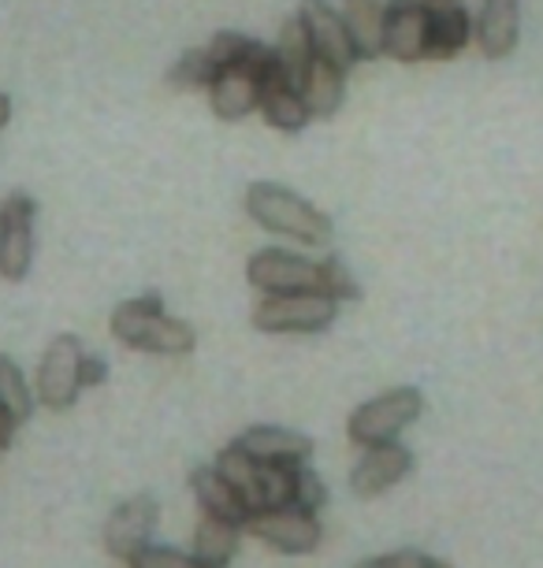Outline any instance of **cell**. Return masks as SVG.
<instances>
[{"label":"cell","mask_w":543,"mask_h":568,"mask_svg":"<svg viewBox=\"0 0 543 568\" xmlns=\"http://www.w3.org/2000/svg\"><path fill=\"white\" fill-rule=\"evenodd\" d=\"M109 327H112V338L123 342L127 349L157 353V357H187L198 342L194 327L179 316H168L164 302L153 294L120 302L112 308Z\"/></svg>","instance_id":"1"},{"label":"cell","mask_w":543,"mask_h":568,"mask_svg":"<svg viewBox=\"0 0 543 568\" xmlns=\"http://www.w3.org/2000/svg\"><path fill=\"white\" fill-rule=\"evenodd\" d=\"M247 216L258 223L261 231L280 234V239H294L302 245H328L332 242V220L294 190L280 186V182H250L247 197H242Z\"/></svg>","instance_id":"2"},{"label":"cell","mask_w":543,"mask_h":568,"mask_svg":"<svg viewBox=\"0 0 543 568\" xmlns=\"http://www.w3.org/2000/svg\"><path fill=\"white\" fill-rule=\"evenodd\" d=\"M339 316V302L321 291H294V294H264L253 308L250 324L264 335H316L328 331Z\"/></svg>","instance_id":"3"},{"label":"cell","mask_w":543,"mask_h":568,"mask_svg":"<svg viewBox=\"0 0 543 568\" xmlns=\"http://www.w3.org/2000/svg\"><path fill=\"white\" fill-rule=\"evenodd\" d=\"M421 413H424V394L418 387L383 390L350 413L346 435H350V443L361 446V449L380 446V443H395V438L406 432Z\"/></svg>","instance_id":"4"},{"label":"cell","mask_w":543,"mask_h":568,"mask_svg":"<svg viewBox=\"0 0 543 568\" xmlns=\"http://www.w3.org/2000/svg\"><path fill=\"white\" fill-rule=\"evenodd\" d=\"M82 342L74 335H57L38 364V402L52 413H63L82 394Z\"/></svg>","instance_id":"5"},{"label":"cell","mask_w":543,"mask_h":568,"mask_svg":"<svg viewBox=\"0 0 543 568\" xmlns=\"http://www.w3.org/2000/svg\"><path fill=\"white\" fill-rule=\"evenodd\" d=\"M242 528H250L253 539H261L264 546H272V550H280V554H313L324 535L316 513H305L294 506L258 509V513H250V520L242 524Z\"/></svg>","instance_id":"6"},{"label":"cell","mask_w":543,"mask_h":568,"mask_svg":"<svg viewBox=\"0 0 543 568\" xmlns=\"http://www.w3.org/2000/svg\"><path fill=\"white\" fill-rule=\"evenodd\" d=\"M34 264V201L12 194L0 201V278L19 283Z\"/></svg>","instance_id":"7"},{"label":"cell","mask_w":543,"mask_h":568,"mask_svg":"<svg viewBox=\"0 0 543 568\" xmlns=\"http://www.w3.org/2000/svg\"><path fill=\"white\" fill-rule=\"evenodd\" d=\"M247 278L261 294H294L316 291L321 267H316V261H305V256H294L286 250H261L247 261Z\"/></svg>","instance_id":"8"},{"label":"cell","mask_w":543,"mask_h":568,"mask_svg":"<svg viewBox=\"0 0 543 568\" xmlns=\"http://www.w3.org/2000/svg\"><path fill=\"white\" fill-rule=\"evenodd\" d=\"M298 23H302V30H305L313 57L335 63L339 71H350L358 63L354 45H350V34L343 27V16H339L328 0H302V8H298Z\"/></svg>","instance_id":"9"},{"label":"cell","mask_w":543,"mask_h":568,"mask_svg":"<svg viewBox=\"0 0 543 568\" xmlns=\"http://www.w3.org/2000/svg\"><path fill=\"white\" fill-rule=\"evenodd\" d=\"M473 41V19L457 0H424V60H454Z\"/></svg>","instance_id":"10"},{"label":"cell","mask_w":543,"mask_h":568,"mask_svg":"<svg viewBox=\"0 0 543 568\" xmlns=\"http://www.w3.org/2000/svg\"><path fill=\"white\" fill-rule=\"evenodd\" d=\"M157 517H161V506H157V498H149V495H134V498L120 501V506L112 509V517L104 520V535H101L104 550L112 557H120V561H127L131 554L149 546Z\"/></svg>","instance_id":"11"},{"label":"cell","mask_w":543,"mask_h":568,"mask_svg":"<svg viewBox=\"0 0 543 568\" xmlns=\"http://www.w3.org/2000/svg\"><path fill=\"white\" fill-rule=\"evenodd\" d=\"M258 112L264 115V123L272 126V131H283V134H298L309 126V109L302 101V93H298V85L286 79L283 68L275 63V52H272V63L261 71V104Z\"/></svg>","instance_id":"12"},{"label":"cell","mask_w":543,"mask_h":568,"mask_svg":"<svg viewBox=\"0 0 543 568\" xmlns=\"http://www.w3.org/2000/svg\"><path fill=\"white\" fill-rule=\"evenodd\" d=\"M413 468V454L399 443H380L365 446V454L350 471V487L358 498H376L383 490H391L399 479H406Z\"/></svg>","instance_id":"13"},{"label":"cell","mask_w":543,"mask_h":568,"mask_svg":"<svg viewBox=\"0 0 543 568\" xmlns=\"http://www.w3.org/2000/svg\"><path fill=\"white\" fill-rule=\"evenodd\" d=\"M383 57L399 63L424 60V0H388L383 4Z\"/></svg>","instance_id":"14"},{"label":"cell","mask_w":543,"mask_h":568,"mask_svg":"<svg viewBox=\"0 0 543 568\" xmlns=\"http://www.w3.org/2000/svg\"><path fill=\"white\" fill-rule=\"evenodd\" d=\"M209 109L223 123H239L261 104V71L258 68H228L209 82Z\"/></svg>","instance_id":"15"},{"label":"cell","mask_w":543,"mask_h":568,"mask_svg":"<svg viewBox=\"0 0 543 568\" xmlns=\"http://www.w3.org/2000/svg\"><path fill=\"white\" fill-rule=\"evenodd\" d=\"M239 449L258 460V465H305L313 457V438L291 427H275V424H258L250 432H242L235 438Z\"/></svg>","instance_id":"16"},{"label":"cell","mask_w":543,"mask_h":568,"mask_svg":"<svg viewBox=\"0 0 543 568\" xmlns=\"http://www.w3.org/2000/svg\"><path fill=\"white\" fill-rule=\"evenodd\" d=\"M473 34L487 60H506L521 38V0H481Z\"/></svg>","instance_id":"17"},{"label":"cell","mask_w":543,"mask_h":568,"mask_svg":"<svg viewBox=\"0 0 543 568\" xmlns=\"http://www.w3.org/2000/svg\"><path fill=\"white\" fill-rule=\"evenodd\" d=\"M298 93H302L313 120H332L346 98V71H339L335 63L313 57L302 74V82H298Z\"/></svg>","instance_id":"18"},{"label":"cell","mask_w":543,"mask_h":568,"mask_svg":"<svg viewBox=\"0 0 543 568\" xmlns=\"http://www.w3.org/2000/svg\"><path fill=\"white\" fill-rule=\"evenodd\" d=\"M190 490H194L201 513H209V517L231 520V524H239V528L250 520V506L242 501L239 490L231 487L217 468H194V471H190Z\"/></svg>","instance_id":"19"},{"label":"cell","mask_w":543,"mask_h":568,"mask_svg":"<svg viewBox=\"0 0 543 568\" xmlns=\"http://www.w3.org/2000/svg\"><path fill=\"white\" fill-rule=\"evenodd\" d=\"M343 27L358 60L383 57V0H343Z\"/></svg>","instance_id":"20"},{"label":"cell","mask_w":543,"mask_h":568,"mask_svg":"<svg viewBox=\"0 0 543 568\" xmlns=\"http://www.w3.org/2000/svg\"><path fill=\"white\" fill-rule=\"evenodd\" d=\"M205 52L217 63V71H228V68H258L264 71L272 63V49L261 45V41H253L247 34H239V30H220V34L209 38Z\"/></svg>","instance_id":"21"},{"label":"cell","mask_w":543,"mask_h":568,"mask_svg":"<svg viewBox=\"0 0 543 568\" xmlns=\"http://www.w3.org/2000/svg\"><path fill=\"white\" fill-rule=\"evenodd\" d=\"M239 524L220 520V517H201L198 531H194V557L205 568H228L231 557L239 550Z\"/></svg>","instance_id":"22"},{"label":"cell","mask_w":543,"mask_h":568,"mask_svg":"<svg viewBox=\"0 0 543 568\" xmlns=\"http://www.w3.org/2000/svg\"><path fill=\"white\" fill-rule=\"evenodd\" d=\"M220 471L223 479H228L231 487L239 490L242 501L250 506V513H258V490H261V465L253 460L247 449H239L235 443L231 446H223L220 449V457H217V465H212Z\"/></svg>","instance_id":"23"},{"label":"cell","mask_w":543,"mask_h":568,"mask_svg":"<svg viewBox=\"0 0 543 568\" xmlns=\"http://www.w3.org/2000/svg\"><path fill=\"white\" fill-rule=\"evenodd\" d=\"M275 52V63L283 68V74L291 79L294 85L302 82V74L309 68V60H313V49H309V38H305V30L302 23H298V16L294 19H286L283 30H280V45L272 49Z\"/></svg>","instance_id":"24"},{"label":"cell","mask_w":543,"mask_h":568,"mask_svg":"<svg viewBox=\"0 0 543 568\" xmlns=\"http://www.w3.org/2000/svg\"><path fill=\"white\" fill-rule=\"evenodd\" d=\"M217 74H220L217 63H212L205 49H190L172 63L168 85H172V90H183V93H194V90H209V82L217 79Z\"/></svg>","instance_id":"25"},{"label":"cell","mask_w":543,"mask_h":568,"mask_svg":"<svg viewBox=\"0 0 543 568\" xmlns=\"http://www.w3.org/2000/svg\"><path fill=\"white\" fill-rule=\"evenodd\" d=\"M0 405H4L19 424L34 413V394L27 387L23 368H19L12 357H4V353H0Z\"/></svg>","instance_id":"26"},{"label":"cell","mask_w":543,"mask_h":568,"mask_svg":"<svg viewBox=\"0 0 543 568\" xmlns=\"http://www.w3.org/2000/svg\"><path fill=\"white\" fill-rule=\"evenodd\" d=\"M294 498V465H261L258 509H283Z\"/></svg>","instance_id":"27"},{"label":"cell","mask_w":543,"mask_h":568,"mask_svg":"<svg viewBox=\"0 0 543 568\" xmlns=\"http://www.w3.org/2000/svg\"><path fill=\"white\" fill-rule=\"evenodd\" d=\"M316 267H321V283H316V291L328 294L332 302H358L361 297V286H358V278L350 275V267L339 261V256H324V261H316Z\"/></svg>","instance_id":"28"},{"label":"cell","mask_w":543,"mask_h":568,"mask_svg":"<svg viewBox=\"0 0 543 568\" xmlns=\"http://www.w3.org/2000/svg\"><path fill=\"white\" fill-rule=\"evenodd\" d=\"M324 501H328L324 479L316 476L309 465H294V498H291V506L305 509V513H321Z\"/></svg>","instance_id":"29"},{"label":"cell","mask_w":543,"mask_h":568,"mask_svg":"<svg viewBox=\"0 0 543 568\" xmlns=\"http://www.w3.org/2000/svg\"><path fill=\"white\" fill-rule=\"evenodd\" d=\"M127 568H205L194 554H179L168 546H142L138 554L127 557Z\"/></svg>","instance_id":"30"},{"label":"cell","mask_w":543,"mask_h":568,"mask_svg":"<svg viewBox=\"0 0 543 568\" xmlns=\"http://www.w3.org/2000/svg\"><path fill=\"white\" fill-rule=\"evenodd\" d=\"M424 565H429V557L421 550H399V554L369 557V561H361L354 568H424Z\"/></svg>","instance_id":"31"},{"label":"cell","mask_w":543,"mask_h":568,"mask_svg":"<svg viewBox=\"0 0 543 568\" xmlns=\"http://www.w3.org/2000/svg\"><path fill=\"white\" fill-rule=\"evenodd\" d=\"M109 379V368H104V361L98 357H87L82 361V387H98V383Z\"/></svg>","instance_id":"32"},{"label":"cell","mask_w":543,"mask_h":568,"mask_svg":"<svg viewBox=\"0 0 543 568\" xmlns=\"http://www.w3.org/2000/svg\"><path fill=\"white\" fill-rule=\"evenodd\" d=\"M16 427H19V420L12 413L4 409V405H0V449H8L12 446V438H16Z\"/></svg>","instance_id":"33"},{"label":"cell","mask_w":543,"mask_h":568,"mask_svg":"<svg viewBox=\"0 0 543 568\" xmlns=\"http://www.w3.org/2000/svg\"><path fill=\"white\" fill-rule=\"evenodd\" d=\"M8 120H12V98L0 93V126H8Z\"/></svg>","instance_id":"34"},{"label":"cell","mask_w":543,"mask_h":568,"mask_svg":"<svg viewBox=\"0 0 543 568\" xmlns=\"http://www.w3.org/2000/svg\"><path fill=\"white\" fill-rule=\"evenodd\" d=\"M424 568H451V565H446V561H435V557H429V565H424Z\"/></svg>","instance_id":"35"}]
</instances>
